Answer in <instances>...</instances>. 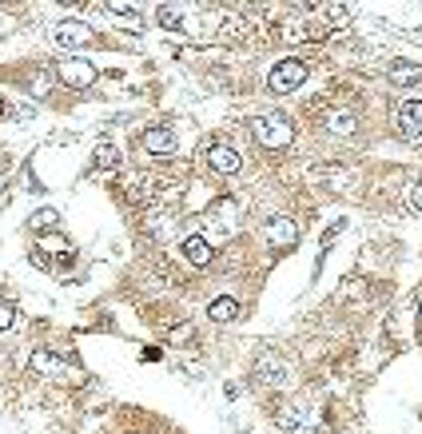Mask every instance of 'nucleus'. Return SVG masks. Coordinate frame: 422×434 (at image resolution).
I'll return each instance as SVG.
<instances>
[{
    "instance_id": "18",
    "label": "nucleus",
    "mask_w": 422,
    "mask_h": 434,
    "mask_svg": "<svg viewBox=\"0 0 422 434\" xmlns=\"http://www.w3.org/2000/svg\"><path fill=\"white\" fill-rule=\"evenodd\" d=\"M116 160H120V152H116L112 143H100V148H96V168H100V172H108Z\"/></svg>"
},
{
    "instance_id": "17",
    "label": "nucleus",
    "mask_w": 422,
    "mask_h": 434,
    "mask_svg": "<svg viewBox=\"0 0 422 434\" xmlns=\"http://www.w3.org/2000/svg\"><path fill=\"white\" fill-rule=\"evenodd\" d=\"M56 223H60V215L52 212V207H44V212H36L28 219V227H32V232H44V227H56Z\"/></svg>"
},
{
    "instance_id": "20",
    "label": "nucleus",
    "mask_w": 422,
    "mask_h": 434,
    "mask_svg": "<svg viewBox=\"0 0 422 434\" xmlns=\"http://www.w3.org/2000/svg\"><path fill=\"white\" fill-rule=\"evenodd\" d=\"M12 319H16V307H12L9 299H0V331H9Z\"/></svg>"
},
{
    "instance_id": "1",
    "label": "nucleus",
    "mask_w": 422,
    "mask_h": 434,
    "mask_svg": "<svg viewBox=\"0 0 422 434\" xmlns=\"http://www.w3.org/2000/svg\"><path fill=\"white\" fill-rule=\"evenodd\" d=\"M251 136L263 148H287V143L295 140V128H291V120H283V116H255Z\"/></svg>"
},
{
    "instance_id": "6",
    "label": "nucleus",
    "mask_w": 422,
    "mask_h": 434,
    "mask_svg": "<svg viewBox=\"0 0 422 434\" xmlns=\"http://www.w3.org/2000/svg\"><path fill=\"white\" fill-rule=\"evenodd\" d=\"M56 72H60V80L72 84V88H88V84L96 80V68H92L88 60H72V56L56 64Z\"/></svg>"
},
{
    "instance_id": "4",
    "label": "nucleus",
    "mask_w": 422,
    "mask_h": 434,
    "mask_svg": "<svg viewBox=\"0 0 422 434\" xmlns=\"http://www.w3.org/2000/svg\"><path fill=\"white\" fill-rule=\"evenodd\" d=\"M203 160H207V168L215 175H235L243 168V160H239V152H235L232 143H211L207 152H203Z\"/></svg>"
},
{
    "instance_id": "11",
    "label": "nucleus",
    "mask_w": 422,
    "mask_h": 434,
    "mask_svg": "<svg viewBox=\"0 0 422 434\" xmlns=\"http://www.w3.org/2000/svg\"><path fill=\"white\" fill-rule=\"evenodd\" d=\"M255 374H259V383H267V386L283 383V359L279 354H263L259 367H255Z\"/></svg>"
},
{
    "instance_id": "3",
    "label": "nucleus",
    "mask_w": 422,
    "mask_h": 434,
    "mask_svg": "<svg viewBox=\"0 0 422 434\" xmlns=\"http://www.w3.org/2000/svg\"><path fill=\"white\" fill-rule=\"evenodd\" d=\"M52 40L60 44V48H84V44L96 40V32H92L84 21H60L56 28H52Z\"/></svg>"
},
{
    "instance_id": "14",
    "label": "nucleus",
    "mask_w": 422,
    "mask_h": 434,
    "mask_svg": "<svg viewBox=\"0 0 422 434\" xmlns=\"http://www.w3.org/2000/svg\"><path fill=\"white\" fill-rule=\"evenodd\" d=\"M32 371L36 374H56L60 371V359L52 351H32Z\"/></svg>"
},
{
    "instance_id": "15",
    "label": "nucleus",
    "mask_w": 422,
    "mask_h": 434,
    "mask_svg": "<svg viewBox=\"0 0 422 434\" xmlns=\"http://www.w3.org/2000/svg\"><path fill=\"white\" fill-rule=\"evenodd\" d=\"M40 251H52V255H60V263H72V247L60 235H40Z\"/></svg>"
},
{
    "instance_id": "5",
    "label": "nucleus",
    "mask_w": 422,
    "mask_h": 434,
    "mask_svg": "<svg viewBox=\"0 0 422 434\" xmlns=\"http://www.w3.org/2000/svg\"><path fill=\"white\" fill-rule=\"evenodd\" d=\"M394 128H399L406 140L422 136V100H402L399 108H394Z\"/></svg>"
},
{
    "instance_id": "8",
    "label": "nucleus",
    "mask_w": 422,
    "mask_h": 434,
    "mask_svg": "<svg viewBox=\"0 0 422 434\" xmlns=\"http://www.w3.org/2000/svg\"><path fill=\"white\" fill-rule=\"evenodd\" d=\"M235 219H239V203H235V200H220V203H215V212H211V232L232 235L235 232Z\"/></svg>"
},
{
    "instance_id": "12",
    "label": "nucleus",
    "mask_w": 422,
    "mask_h": 434,
    "mask_svg": "<svg viewBox=\"0 0 422 434\" xmlns=\"http://www.w3.org/2000/svg\"><path fill=\"white\" fill-rule=\"evenodd\" d=\"M391 80L399 84V88H418L422 84V64H394Z\"/></svg>"
},
{
    "instance_id": "19",
    "label": "nucleus",
    "mask_w": 422,
    "mask_h": 434,
    "mask_svg": "<svg viewBox=\"0 0 422 434\" xmlns=\"http://www.w3.org/2000/svg\"><path fill=\"white\" fill-rule=\"evenodd\" d=\"M160 24H163V28H180V24H183V12L175 9V4H163V9H160Z\"/></svg>"
},
{
    "instance_id": "9",
    "label": "nucleus",
    "mask_w": 422,
    "mask_h": 434,
    "mask_svg": "<svg viewBox=\"0 0 422 434\" xmlns=\"http://www.w3.org/2000/svg\"><path fill=\"white\" fill-rule=\"evenodd\" d=\"M144 152L171 156V152H175V136H171L168 128H148V131H144Z\"/></svg>"
},
{
    "instance_id": "13",
    "label": "nucleus",
    "mask_w": 422,
    "mask_h": 434,
    "mask_svg": "<svg viewBox=\"0 0 422 434\" xmlns=\"http://www.w3.org/2000/svg\"><path fill=\"white\" fill-rule=\"evenodd\" d=\"M207 315H211V323H227V319H235V315H239V303H235L232 295H220V299L207 307Z\"/></svg>"
},
{
    "instance_id": "21",
    "label": "nucleus",
    "mask_w": 422,
    "mask_h": 434,
    "mask_svg": "<svg viewBox=\"0 0 422 434\" xmlns=\"http://www.w3.org/2000/svg\"><path fill=\"white\" fill-rule=\"evenodd\" d=\"M414 207H418V212H422V183H418V188H414Z\"/></svg>"
},
{
    "instance_id": "16",
    "label": "nucleus",
    "mask_w": 422,
    "mask_h": 434,
    "mask_svg": "<svg viewBox=\"0 0 422 434\" xmlns=\"http://www.w3.org/2000/svg\"><path fill=\"white\" fill-rule=\"evenodd\" d=\"M327 128L339 131V136H351L355 131V116L351 112H331V120H327Z\"/></svg>"
},
{
    "instance_id": "2",
    "label": "nucleus",
    "mask_w": 422,
    "mask_h": 434,
    "mask_svg": "<svg viewBox=\"0 0 422 434\" xmlns=\"http://www.w3.org/2000/svg\"><path fill=\"white\" fill-rule=\"evenodd\" d=\"M303 80H307V64H303V60H279V64L271 68V76H267V84H271L275 96H287V92H295Z\"/></svg>"
},
{
    "instance_id": "10",
    "label": "nucleus",
    "mask_w": 422,
    "mask_h": 434,
    "mask_svg": "<svg viewBox=\"0 0 422 434\" xmlns=\"http://www.w3.org/2000/svg\"><path fill=\"white\" fill-rule=\"evenodd\" d=\"M183 259H188L191 267L211 263V243L203 239V235H188V239H183Z\"/></svg>"
},
{
    "instance_id": "7",
    "label": "nucleus",
    "mask_w": 422,
    "mask_h": 434,
    "mask_svg": "<svg viewBox=\"0 0 422 434\" xmlns=\"http://www.w3.org/2000/svg\"><path fill=\"white\" fill-rule=\"evenodd\" d=\"M263 235H267V243L271 247H295V239H299V227H295L291 219H267L263 223Z\"/></svg>"
}]
</instances>
